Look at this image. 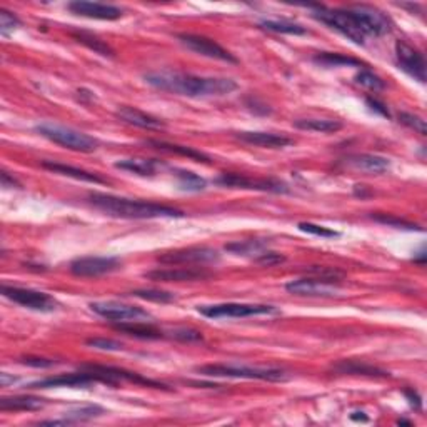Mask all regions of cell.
<instances>
[{
  "instance_id": "obj_30",
  "label": "cell",
  "mask_w": 427,
  "mask_h": 427,
  "mask_svg": "<svg viewBox=\"0 0 427 427\" xmlns=\"http://www.w3.org/2000/svg\"><path fill=\"white\" fill-rule=\"evenodd\" d=\"M72 37H74L79 44L89 47L90 50L96 52V54H101L103 55V57H114V54H115L114 49H112L110 45H107L103 41H101L97 36H94V34L74 32L72 34Z\"/></svg>"
},
{
  "instance_id": "obj_15",
  "label": "cell",
  "mask_w": 427,
  "mask_h": 427,
  "mask_svg": "<svg viewBox=\"0 0 427 427\" xmlns=\"http://www.w3.org/2000/svg\"><path fill=\"white\" fill-rule=\"evenodd\" d=\"M289 294L304 297H335L340 294L339 286L322 279H299L291 280L286 286Z\"/></svg>"
},
{
  "instance_id": "obj_45",
  "label": "cell",
  "mask_w": 427,
  "mask_h": 427,
  "mask_svg": "<svg viewBox=\"0 0 427 427\" xmlns=\"http://www.w3.org/2000/svg\"><path fill=\"white\" fill-rule=\"evenodd\" d=\"M284 261H286V257L280 256V254H277V252H270V251H267L266 254H262V256H259L256 259L257 264H262V266H267V267L277 266Z\"/></svg>"
},
{
  "instance_id": "obj_36",
  "label": "cell",
  "mask_w": 427,
  "mask_h": 427,
  "mask_svg": "<svg viewBox=\"0 0 427 427\" xmlns=\"http://www.w3.org/2000/svg\"><path fill=\"white\" fill-rule=\"evenodd\" d=\"M356 82L362 87L374 90V92H379V90H382L386 87V84H384V80L379 77L377 74H374L372 71H369V68H362L359 74L356 75Z\"/></svg>"
},
{
  "instance_id": "obj_5",
  "label": "cell",
  "mask_w": 427,
  "mask_h": 427,
  "mask_svg": "<svg viewBox=\"0 0 427 427\" xmlns=\"http://www.w3.org/2000/svg\"><path fill=\"white\" fill-rule=\"evenodd\" d=\"M312 17L319 22L326 24L327 27L338 30L354 44L364 45L366 36L361 32L359 25L356 24L354 17L349 8H326V7H316L312 10Z\"/></svg>"
},
{
  "instance_id": "obj_21",
  "label": "cell",
  "mask_w": 427,
  "mask_h": 427,
  "mask_svg": "<svg viewBox=\"0 0 427 427\" xmlns=\"http://www.w3.org/2000/svg\"><path fill=\"white\" fill-rule=\"evenodd\" d=\"M115 115H117V119L124 120L126 124H131V126L140 129H149V131H157V129L166 127L164 120L154 117V115L150 114H145V112L136 109V107L122 106L117 112H115Z\"/></svg>"
},
{
  "instance_id": "obj_44",
  "label": "cell",
  "mask_w": 427,
  "mask_h": 427,
  "mask_svg": "<svg viewBox=\"0 0 427 427\" xmlns=\"http://www.w3.org/2000/svg\"><path fill=\"white\" fill-rule=\"evenodd\" d=\"M20 362L25 366H30V368H37V369H47V368H54L57 362L52 359H44V357H22Z\"/></svg>"
},
{
  "instance_id": "obj_22",
  "label": "cell",
  "mask_w": 427,
  "mask_h": 427,
  "mask_svg": "<svg viewBox=\"0 0 427 427\" xmlns=\"http://www.w3.org/2000/svg\"><path fill=\"white\" fill-rule=\"evenodd\" d=\"M335 372L340 374H354V376H369V377H389V372L384 369H379L376 366H370L364 361H339L334 366Z\"/></svg>"
},
{
  "instance_id": "obj_1",
  "label": "cell",
  "mask_w": 427,
  "mask_h": 427,
  "mask_svg": "<svg viewBox=\"0 0 427 427\" xmlns=\"http://www.w3.org/2000/svg\"><path fill=\"white\" fill-rule=\"evenodd\" d=\"M144 80L164 92L185 97H221L237 89V82L227 77H199L172 71L149 72Z\"/></svg>"
},
{
  "instance_id": "obj_49",
  "label": "cell",
  "mask_w": 427,
  "mask_h": 427,
  "mask_svg": "<svg viewBox=\"0 0 427 427\" xmlns=\"http://www.w3.org/2000/svg\"><path fill=\"white\" fill-rule=\"evenodd\" d=\"M2 185L3 187H20V184L17 182L14 177H10L7 172H2Z\"/></svg>"
},
{
  "instance_id": "obj_33",
  "label": "cell",
  "mask_w": 427,
  "mask_h": 427,
  "mask_svg": "<svg viewBox=\"0 0 427 427\" xmlns=\"http://www.w3.org/2000/svg\"><path fill=\"white\" fill-rule=\"evenodd\" d=\"M103 414V409L101 405H82V407L72 409V411L66 412L64 419L67 421V424H77V422L90 421L94 417H99Z\"/></svg>"
},
{
  "instance_id": "obj_27",
  "label": "cell",
  "mask_w": 427,
  "mask_h": 427,
  "mask_svg": "<svg viewBox=\"0 0 427 427\" xmlns=\"http://www.w3.org/2000/svg\"><path fill=\"white\" fill-rule=\"evenodd\" d=\"M117 169L132 172V174L142 175V177H150L155 174L157 171L159 162L152 161V159H140V157H132V159H122V161L115 162Z\"/></svg>"
},
{
  "instance_id": "obj_47",
  "label": "cell",
  "mask_w": 427,
  "mask_h": 427,
  "mask_svg": "<svg viewBox=\"0 0 427 427\" xmlns=\"http://www.w3.org/2000/svg\"><path fill=\"white\" fill-rule=\"evenodd\" d=\"M366 102H368V106L372 109L374 112H377V114H381L382 117H389V110H387V107L384 106L382 102H379L377 99H372V97H368L366 99Z\"/></svg>"
},
{
  "instance_id": "obj_8",
  "label": "cell",
  "mask_w": 427,
  "mask_h": 427,
  "mask_svg": "<svg viewBox=\"0 0 427 427\" xmlns=\"http://www.w3.org/2000/svg\"><path fill=\"white\" fill-rule=\"evenodd\" d=\"M2 294L7 299L14 301L15 304L24 305V307L32 310H38V312H52V310L59 307V302L54 297L45 294V292L32 291V289L2 286Z\"/></svg>"
},
{
  "instance_id": "obj_19",
  "label": "cell",
  "mask_w": 427,
  "mask_h": 427,
  "mask_svg": "<svg viewBox=\"0 0 427 427\" xmlns=\"http://www.w3.org/2000/svg\"><path fill=\"white\" fill-rule=\"evenodd\" d=\"M342 162L351 169L369 172V174H382V172L391 169L389 159L374 154H352L342 159Z\"/></svg>"
},
{
  "instance_id": "obj_35",
  "label": "cell",
  "mask_w": 427,
  "mask_h": 427,
  "mask_svg": "<svg viewBox=\"0 0 427 427\" xmlns=\"http://www.w3.org/2000/svg\"><path fill=\"white\" fill-rule=\"evenodd\" d=\"M131 296L150 302H161V304H167V302L175 301V296L171 294V292L155 291V289H139V291H132Z\"/></svg>"
},
{
  "instance_id": "obj_42",
  "label": "cell",
  "mask_w": 427,
  "mask_h": 427,
  "mask_svg": "<svg viewBox=\"0 0 427 427\" xmlns=\"http://www.w3.org/2000/svg\"><path fill=\"white\" fill-rule=\"evenodd\" d=\"M87 346L99 349V351H122V344L117 340L106 339V338H92L87 339Z\"/></svg>"
},
{
  "instance_id": "obj_40",
  "label": "cell",
  "mask_w": 427,
  "mask_h": 427,
  "mask_svg": "<svg viewBox=\"0 0 427 427\" xmlns=\"http://www.w3.org/2000/svg\"><path fill=\"white\" fill-rule=\"evenodd\" d=\"M309 273L316 275L317 279L329 280V282H338L339 279L344 277L342 270L335 269V267H322V266L319 267V266H314V267H310Z\"/></svg>"
},
{
  "instance_id": "obj_10",
  "label": "cell",
  "mask_w": 427,
  "mask_h": 427,
  "mask_svg": "<svg viewBox=\"0 0 427 427\" xmlns=\"http://www.w3.org/2000/svg\"><path fill=\"white\" fill-rule=\"evenodd\" d=\"M177 38L180 41V44L187 47L189 50L196 52V54L204 55V57L222 60L227 64H237L239 60L231 52L224 49L222 45H219L217 42H214L212 38H207L204 36H196V34H179Z\"/></svg>"
},
{
  "instance_id": "obj_25",
  "label": "cell",
  "mask_w": 427,
  "mask_h": 427,
  "mask_svg": "<svg viewBox=\"0 0 427 427\" xmlns=\"http://www.w3.org/2000/svg\"><path fill=\"white\" fill-rule=\"evenodd\" d=\"M114 329L119 332H124V334L132 335V338L137 339H161L164 338V334L159 329H155L152 324H147L144 321H132V322H117L114 324Z\"/></svg>"
},
{
  "instance_id": "obj_9",
  "label": "cell",
  "mask_w": 427,
  "mask_h": 427,
  "mask_svg": "<svg viewBox=\"0 0 427 427\" xmlns=\"http://www.w3.org/2000/svg\"><path fill=\"white\" fill-rule=\"evenodd\" d=\"M89 307L92 309L97 316L112 322L149 321V319H152L147 310L137 307V305L120 304V302H92Z\"/></svg>"
},
{
  "instance_id": "obj_11",
  "label": "cell",
  "mask_w": 427,
  "mask_h": 427,
  "mask_svg": "<svg viewBox=\"0 0 427 427\" xmlns=\"http://www.w3.org/2000/svg\"><path fill=\"white\" fill-rule=\"evenodd\" d=\"M219 261V252L210 247H189L177 249L159 256V262L167 266H187V264H209Z\"/></svg>"
},
{
  "instance_id": "obj_23",
  "label": "cell",
  "mask_w": 427,
  "mask_h": 427,
  "mask_svg": "<svg viewBox=\"0 0 427 427\" xmlns=\"http://www.w3.org/2000/svg\"><path fill=\"white\" fill-rule=\"evenodd\" d=\"M42 167H45V169H49V171H52V172H55V174L66 175V177H72V179H75V180H82V182L106 184V179H102L101 175L92 174V172H89V171L79 169V167H72V166H66V164L50 162V161H44V162H42Z\"/></svg>"
},
{
  "instance_id": "obj_26",
  "label": "cell",
  "mask_w": 427,
  "mask_h": 427,
  "mask_svg": "<svg viewBox=\"0 0 427 427\" xmlns=\"http://www.w3.org/2000/svg\"><path fill=\"white\" fill-rule=\"evenodd\" d=\"M45 400L36 396H17L0 399V411H41Z\"/></svg>"
},
{
  "instance_id": "obj_18",
  "label": "cell",
  "mask_w": 427,
  "mask_h": 427,
  "mask_svg": "<svg viewBox=\"0 0 427 427\" xmlns=\"http://www.w3.org/2000/svg\"><path fill=\"white\" fill-rule=\"evenodd\" d=\"M210 275L212 274L196 267H174V269L150 270L145 274V277L157 282H196V280L209 279Z\"/></svg>"
},
{
  "instance_id": "obj_13",
  "label": "cell",
  "mask_w": 427,
  "mask_h": 427,
  "mask_svg": "<svg viewBox=\"0 0 427 427\" xmlns=\"http://www.w3.org/2000/svg\"><path fill=\"white\" fill-rule=\"evenodd\" d=\"M120 267L117 257H80L71 262V273L77 277H101Z\"/></svg>"
},
{
  "instance_id": "obj_41",
  "label": "cell",
  "mask_w": 427,
  "mask_h": 427,
  "mask_svg": "<svg viewBox=\"0 0 427 427\" xmlns=\"http://www.w3.org/2000/svg\"><path fill=\"white\" fill-rule=\"evenodd\" d=\"M299 229L302 232H307V234H312V236H317V237H326V239H334V237H339V232L332 231V229H329V227L317 226V224L301 222Z\"/></svg>"
},
{
  "instance_id": "obj_43",
  "label": "cell",
  "mask_w": 427,
  "mask_h": 427,
  "mask_svg": "<svg viewBox=\"0 0 427 427\" xmlns=\"http://www.w3.org/2000/svg\"><path fill=\"white\" fill-rule=\"evenodd\" d=\"M171 335L177 340H182V342H199V340H202V334L199 331L185 329V327H182V329H174L171 332Z\"/></svg>"
},
{
  "instance_id": "obj_14",
  "label": "cell",
  "mask_w": 427,
  "mask_h": 427,
  "mask_svg": "<svg viewBox=\"0 0 427 427\" xmlns=\"http://www.w3.org/2000/svg\"><path fill=\"white\" fill-rule=\"evenodd\" d=\"M396 57H398L399 68H403L407 75H411L414 80L424 84L426 82V60L422 54L407 42L399 41L396 44Z\"/></svg>"
},
{
  "instance_id": "obj_38",
  "label": "cell",
  "mask_w": 427,
  "mask_h": 427,
  "mask_svg": "<svg viewBox=\"0 0 427 427\" xmlns=\"http://www.w3.org/2000/svg\"><path fill=\"white\" fill-rule=\"evenodd\" d=\"M399 122L403 126L409 127L411 131L421 133V136H427V127H426V120L419 117L416 114H409V112H400L399 114Z\"/></svg>"
},
{
  "instance_id": "obj_28",
  "label": "cell",
  "mask_w": 427,
  "mask_h": 427,
  "mask_svg": "<svg viewBox=\"0 0 427 427\" xmlns=\"http://www.w3.org/2000/svg\"><path fill=\"white\" fill-rule=\"evenodd\" d=\"M294 127L301 131L321 132V133H334L342 129V122L332 119H297L294 120Z\"/></svg>"
},
{
  "instance_id": "obj_50",
  "label": "cell",
  "mask_w": 427,
  "mask_h": 427,
  "mask_svg": "<svg viewBox=\"0 0 427 427\" xmlns=\"http://www.w3.org/2000/svg\"><path fill=\"white\" fill-rule=\"evenodd\" d=\"M359 414H361V416H356V412H352L351 419H354V421H359V419H361V421H364V422H366V421H368V417H366V416H364V412H359Z\"/></svg>"
},
{
  "instance_id": "obj_2",
  "label": "cell",
  "mask_w": 427,
  "mask_h": 427,
  "mask_svg": "<svg viewBox=\"0 0 427 427\" xmlns=\"http://www.w3.org/2000/svg\"><path fill=\"white\" fill-rule=\"evenodd\" d=\"M89 202L96 209L102 210L110 217L119 219H159V217H184L182 210L175 207L155 204L126 197L109 196V194H89Z\"/></svg>"
},
{
  "instance_id": "obj_24",
  "label": "cell",
  "mask_w": 427,
  "mask_h": 427,
  "mask_svg": "<svg viewBox=\"0 0 427 427\" xmlns=\"http://www.w3.org/2000/svg\"><path fill=\"white\" fill-rule=\"evenodd\" d=\"M270 243L267 239H251V240H237L226 245V251L236 254V256L254 257L257 259L262 254L269 251Z\"/></svg>"
},
{
  "instance_id": "obj_46",
  "label": "cell",
  "mask_w": 427,
  "mask_h": 427,
  "mask_svg": "<svg viewBox=\"0 0 427 427\" xmlns=\"http://www.w3.org/2000/svg\"><path fill=\"white\" fill-rule=\"evenodd\" d=\"M245 106L249 107V109H251L252 112H256V114H262V115H267V114H270V107L267 106V103H264V102H261L259 101V99H256V97H249L247 101H245Z\"/></svg>"
},
{
  "instance_id": "obj_20",
  "label": "cell",
  "mask_w": 427,
  "mask_h": 427,
  "mask_svg": "<svg viewBox=\"0 0 427 427\" xmlns=\"http://www.w3.org/2000/svg\"><path fill=\"white\" fill-rule=\"evenodd\" d=\"M236 137L244 144L264 149H282L292 144V139L273 132H237Z\"/></svg>"
},
{
  "instance_id": "obj_31",
  "label": "cell",
  "mask_w": 427,
  "mask_h": 427,
  "mask_svg": "<svg viewBox=\"0 0 427 427\" xmlns=\"http://www.w3.org/2000/svg\"><path fill=\"white\" fill-rule=\"evenodd\" d=\"M314 62L321 64L326 67H344V66H352V67H361L364 66V62H361L359 59L347 57L342 54H332V52H322V54L314 55Z\"/></svg>"
},
{
  "instance_id": "obj_3",
  "label": "cell",
  "mask_w": 427,
  "mask_h": 427,
  "mask_svg": "<svg viewBox=\"0 0 427 427\" xmlns=\"http://www.w3.org/2000/svg\"><path fill=\"white\" fill-rule=\"evenodd\" d=\"M196 372L207 377H232V379H256V381L279 382L287 381V374L273 368H251L237 364H207L196 368Z\"/></svg>"
},
{
  "instance_id": "obj_7",
  "label": "cell",
  "mask_w": 427,
  "mask_h": 427,
  "mask_svg": "<svg viewBox=\"0 0 427 427\" xmlns=\"http://www.w3.org/2000/svg\"><path fill=\"white\" fill-rule=\"evenodd\" d=\"M351 12L356 24L359 25L361 32L366 37L374 36V37H382L386 34H389L394 24H392L391 17L384 14L382 10H379L377 7L372 6H352L347 7Z\"/></svg>"
},
{
  "instance_id": "obj_12",
  "label": "cell",
  "mask_w": 427,
  "mask_h": 427,
  "mask_svg": "<svg viewBox=\"0 0 427 427\" xmlns=\"http://www.w3.org/2000/svg\"><path fill=\"white\" fill-rule=\"evenodd\" d=\"M215 182L226 185V187L234 189H252V191L262 192H274V194H286L289 187L284 182L275 179H251V177L239 175V174H222L215 179Z\"/></svg>"
},
{
  "instance_id": "obj_16",
  "label": "cell",
  "mask_w": 427,
  "mask_h": 427,
  "mask_svg": "<svg viewBox=\"0 0 427 427\" xmlns=\"http://www.w3.org/2000/svg\"><path fill=\"white\" fill-rule=\"evenodd\" d=\"M94 382H101V379H99L94 372L80 369V372L60 374V376L36 381V382L29 384V387L30 389H50V387H87Z\"/></svg>"
},
{
  "instance_id": "obj_37",
  "label": "cell",
  "mask_w": 427,
  "mask_h": 427,
  "mask_svg": "<svg viewBox=\"0 0 427 427\" xmlns=\"http://www.w3.org/2000/svg\"><path fill=\"white\" fill-rule=\"evenodd\" d=\"M370 219L379 222V224H386V226H389V227L407 229V231H419V226H417V224L407 222V221H404V219L396 217V215H391V214H379L377 212V214L370 215Z\"/></svg>"
},
{
  "instance_id": "obj_17",
  "label": "cell",
  "mask_w": 427,
  "mask_h": 427,
  "mask_svg": "<svg viewBox=\"0 0 427 427\" xmlns=\"http://www.w3.org/2000/svg\"><path fill=\"white\" fill-rule=\"evenodd\" d=\"M68 10L75 15L87 17V19L97 20H117L122 17V8L109 6V3L85 2V0H75L68 3Z\"/></svg>"
},
{
  "instance_id": "obj_29",
  "label": "cell",
  "mask_w": 427,
  "mask_h": 427,
  "mask_svg": "<svg viewBox=\"0 0 427 427\" xmlns=\"http://www.w3.org/2000/svg\"><path fill=\"white\" fill-rule=\"evenodd\" d=\"M145 144L152 145V147L159 149V150H164V152L184 155V157H189V159H192V161H197V162H205V164L210 162V159L207 157L205 154H202L199 152V150H196L192 147H185V145L169 144V142H164V140H147Z\"/></svg>"
},
{
  "instance_id": "obj_32",
  "label": "cell",
  "mask_w": 427,
  "mask_h": 427,
  "mask_svg": "<svg viewBox=\"0 0 427 427\" xmlns=\"http://www.w3.org/2000/svg\"><path fill=\"white\" fill-rule=\"evenodd\" d=\"M259 27L275 34H289V36H304V34H307V29L302 27L301 24L291 22V20H262Z\"/></svg>"
},
{
  "instance_id": "obj_34",
  "label": "cell",
  "mask_w": 427,
  "mask_h": 427,
  "mask_svg": "<svg viewBox=\"0 0 427 427\" xmlns=\"http://www.w3.org/2000/svg\"><path fill=\"white\" fill-rule=\"evenodd\" d=\"M175 175H177V179H179L180 185H182V189H185V191L201 192V191H204L205 185H207L205 180L197 174H194V172L177 171Z\"/></svg>"
},
{
  "instance_id": "obj_39",
  "label": "cell",
  "mask_w": 427,
  "mask_h": 427,
  "mask_svg": "<svg viewBox=\"0 0 427 427\" xmlns=\"http://www.w3.org/2000/svg\"><path fill=\"white\" fill-rule=\"evenodd\" d=\"M19 25H20V20L15 14L6 10V8L0 10V34H2V36H8V34H12L17 27H19Z\"/></svg>"
},
{
  "instance_id": "obj_48",
  "label": "cell",
  "mask_w": 427,
  "mask_h": 427,
  "mask_svg": "<svg viewBox=\"0 0 427 427\" xmlns=\"http://www.w3.org/2000/svg\"><path fill=\"white\" fill-rule=\"evenodd\" d=\"M404 394H405V398L409 399V403H411V405H412L414 409H421V407H422V400H421L419 394H417L416 391L405 389V391H404Z\"/></svg>"
},
{
  "instance_id": "obj_4",
  "label": "cell",
  "mask_w": 427,
  "mask_h": 427,
  "mask_svg": "<svg viewBox=\"0 0 427 427\" xmlns=\"http://www.w3.org/2000/svg\"><path fill=\"white\" fill-rule=\"evenodd\" d=\"M36 131L41 133L42 137L49 139L54 144L62 145V147L75 150V152L90 154L99 147V140L94 137L87 136V133L75 131V129L55 126V124H41L36 127Z\"/></svg>"
},
{
  "instance_id": "obj_6",
  "label": "cell",
  "mask_w": 427,
  "mask_h": 427,
  "mask_svg": "<svg viewBox=\"0 0 427 427\" xmlns=\"http://www.w3.org/2000/svg\"><path fill=\"white\" fill-rule=\"evenodd\" d=\"M199 312L202 316L210 319H243L254 316H269V314H279L274 305L266 304H239V302H227V304L201 305Z\"/></svg>"
}]
</instances>
